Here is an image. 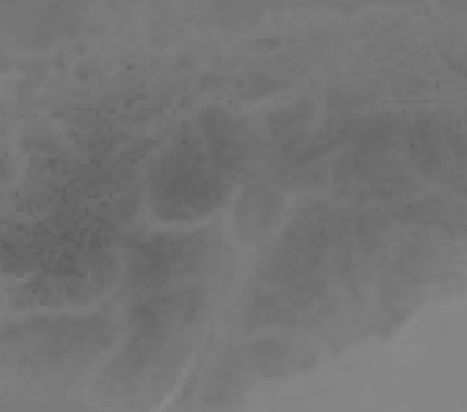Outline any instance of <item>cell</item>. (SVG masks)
Wrapping results in <instances>:
<instances>
[{
  "label": "cell",
  "mask_w": 467,
  "mask_h": 412,
  "mask_svg": "<svg viewBox=\"0 0 467 412\" xmlns=\"http://www.w3.org/2000/svg\"><path fill=\"white\" fill-rule=\"evenodd\" d=\"M223 186L214 179L201 147L182 139L164 153L152 177V197L158 212L174 221L199 216L216 208Z\"/></svg>",
  "instance_id": "obj_1"
},
{
  "label": "cell",
  "mask_w": 467,
  "mask_h": 412,
  "mask_svg": "<svg viewBox=\"0 0 467 412\" xmlns=\"http://www.w3.org/2000/svg\"><path fill=\"white\" fill-rule=\"evenodd\" d=\"M278 205L271 192H249L244 201L239 203L238 228L239 233L244 234L245 241L260 242L266 238L274 222L277 221Z\"/></svg>",
  "instance_id": "obj_2"
}]
</instances>
